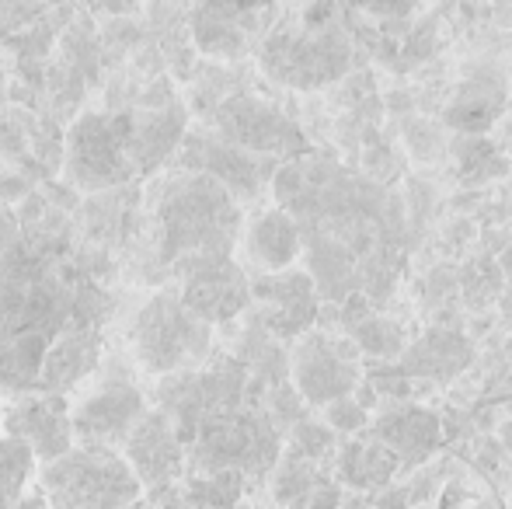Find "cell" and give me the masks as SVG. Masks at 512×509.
<instances>
[{
	"instance_id": "obj_1",
	"label": "cell",
	"mask_w": 512,
	"mask_h": 509,
	"mask_svg": "<svg viewBox=\"0 0 512 509\" xmlns=\"http://www.w3.org/2000/svg\"><path fill=\"white\" fill-rule=\"evenodd\" d=\"M272 192L297 224L317 297L328 304L352 293L370 304L391 297L408 258V217L387 185L307 150L272 171Z\"/></svg>"
},
{
	"instance_id": "obj_2",
	"label": "cell",
	"mask_w": 512,
	"mask_h": 509,
	"mask_svg": "<svg viewBox=\"0 0 512 509\" xmlns=\"http://www.w3.org/2000/svg\"><path fill=\"white\" fill-rule=\"evenodd\" d=\"M108 297L53 234H21L0 255V391L35 394L49 349L74 328H102Z\"/></svg>"
},
{
	"instance_id": "obj_3",
	"label": "cell",
	"mask_w": 512,
	"mask_h": 509,
	"mask_svg": "<svg viewBox=\"0 0 512 509\" xmlns=\"http://www.w3.org/2000/svg\"><path fill=\"white\" fill-rule=\"evenodd\" d=\"M157 252L164 265L234 255L241 238V203L199 171H178L154 189Z\"/></svg>"
},
{
	"instance_id": "obj_4",
	"label": "cell",
	"mask_w": 512,
	"mask_h": 509,
	"mask_svg": "<svg viewBox=\"0 0 512 509\" xmlns=\"http://www.w3.org/2000/svg\"><path fill=\"white\" fill-rule=\"evenodd\" d=\"M338 7H304L293 21L272 25L258 42V67L276 84L317 91L342 81L356 63V42Z\"/></svg>"
},
{
	"instance_id": "obj_5",
	"label": "cell",
	"mask_w": 512,
	"mask_h": 509,
	"mask_svg": "<svg viewBox=\"0 0 512 509\" xmlns=\"http://www.w3.org/2000/svg\"><path fill=\"white\" fill-rule=\"evenodd\" d=\"M279 457H283L279 422H272L269 408L258 401L209 412L185 440V464L203 475L258 478L269 475Z\"/></svg>"
},
{
	"instance_id": "obj_6",
	"label": "cell",
	"mask_w": 512,
	"mask_h": 509,
	"mask_svg": "<svg viewBox=\"0 0 512 509\" xmlns=\"http://www.w3.org/2000/svg\"><path fill=\"white\" fill-rule=\"evenodd\" d=\"M129 339H133V353L147 374L175 377L199 370L209 360L213 328L182 304L175 286H164L136 311Z\"/></svg>"
},
{
	"instance_id": "obj_7",
	"label": "cell",
	"mask_w": 512,
	"mask_h": 509,
	"mask_svg": "<svg viewBox=\"0 0 512 509\" xmlns=\"http://www.w3.org/2000/svg\"><path fill=\"white\" fill-rule=\"evenodd\" d=\"M143 485L115 450L74 447L42 464L39 496L49 509H133Z\"/></svg>"
},
{
	"instance_id": "obj_8",
	"label": "cell",
	"mask_w": 512,
	"mask_h": 509,
	"mask_svg": "<svg viewBox=\"0 0 512 509\" xmlns=\"http://www.w3.org/2000/svg\"><path fill=\"white\" fill-rule=\"evenodd\" d=\"M129 136H133V112H84L67 129L63 147V171L67 182L91 196L115 192L133 182L129 164Z\"/></svg>"
},
{
	"instance_id": "obj_9",
	"label": "cell",
	"mask_w": 512,
	"mask_h": 509,
	"mask_svg": "<svg viewBox=\"0 0 512 509\" xmlns=\"http://www.w3.org/2000/svg\"><path fill=\"white\" fill-rule=\"evenodd\" d=\"M216 133L223 143L244 150L251 157H293L307 154L304 129L293 123L286 112H279L276 105L262 102L255 95H230L216 105L213 112Z\"/></svg>"
},
{
	"instance_id": "obj_10",
	"label": "cell",
	"mask_w": 512,
	"mask_h": 509,
	"mask_svg": "<svg viewBox=\"0 0 512 509\" xmlns=\"http://www.w3.org/2000/svg\"><path fill=\"white\" fill-rule=\"evenodd\" d=\"M290 377H293V391L307 405L328 408L342 398H352V391L359 384L356 346L324 332L300 335L290 353Z\"/></svg>"
},
{
	"instance_id": "obj_11",
	"label": "cell",
	"mask_w": 512,
	"mask_h": 509,
	"mask_svg": "<svg viewBox=\"0 0 512 509\" xmlns=\"http://www.w3.org/2000/svg\"><path fill=\"white\" fill-rule=\"evenodd\" d=\"M171 272L182 279L178 286L182 304L209 328L227 325L251 307V279L234 255L196 258V262L175 265Z\"/></svg>"
},
{
	"instance_id": "obj_12",
	"label": "cell",
	"mask_w": 512,
	"mask_h": 509,
	"mask_svg": "<svg viewBox=\"0 0 512 509\" xmlns=\"http://www.w3.org/2000/svg\"><path fill=\"white\" fill-rule=\"evenodd\" d=\"M143 415H147V401H143L140 387L129 381L105 384L70 412L74 443L95 450H115L129 440V433Z\"/></svg>"
},
{
	"instance_id": "obj_13",
	"label": "cell",
	"mask_w": 512,
	"mask_h": 509,
	"mask_svg": "<svg viewBox=\"0 0 512 509\" xmlns=\"http://www.w3.org/2000/svg\"><path fill=\"white\" fill-rule=\"evenodd\" d=\"M251 304L262 307V328L272 339H300L321 314V297L307 269H286L251 279Z\"/></svg>"
},
{
	"instance_id": "obj_14",
	"label": "cell",
	"mask_w": 512,
	"mask_h": 509,
	"mask_svg": "<svg viewBox=\"0 0 512 509\" xmlns=\"http://www.w3.org/2000/svg\"><path fill=\"white\" fill-rule=\"evenodd\" d=\"M512 81L495 63H478L453 88L443 109V123L457 136H485L509 109Z\"/></svg>"
},
{
	"instance_id": "obj_15",
	"label": "cell",
	"mask_w": 512,
	"mask_h": 509,
	"mask_svg": "<svg viewBox=\"0 0 512 509\" xmlns=\"http://www.w3.org/2000/svg\"><path fill=\"white\" fill-rule=\"evenodd\" d=\"M4 436L25 443L32 450L35 464L56 461L67 450H74V426H70L67 401L49 398V394H25L7 408Z\"/></svg>"
},
{
	"instance_id": "obj_16",
	"label": "cell",
	"mask_w": 512,
	"mask_h": 509,
	"mask_svg": "<svg viewBox=\"0 0 512 509\" xmlns=\"http://www.w3.org/2000/svg\"><path fill=\"white\" fill-rule=\"evenodd\" d=\"M182 164L185 171H199L220 182L234 199H255L258 189L272 178V164L230 147L220 136H185Z\"/></svg>"
},
{
	"instance_id": "obj_17",
	"label": "cell",
	"mask_w": 512,
	"mask_h": 509,
	"mask_svg": "<svg viewBox=\"0 0 512 509\" xmlns=\"http://www.w3.org/2000/svg\"><path fill=\"white\" fill-rule=\"evenodd\" d=\"M126 464L143 489H168L185 471V443L178 440L175 426L164 412H147L129 433Z\"/></svg>"
},
{
	"instance_id": "obj_18",
	"label": "cell",
	"mask_w": 512,
	"mask_h": 509,
	"mask_svg": "<svg viewBox=\"0 0 512 509\" xmlns=\"http://www.w3.org/2000/svg\"><path fill=\"white\" fill-rule=\"evenodd\" d=\"M272 11L269 7H230L206 4L192 11V35L206 56L237 60L251 46V35L269 32Z\"/></svg>"
},
{
	"instance_id": "obj_19",
	"label": "cell",
	"mask_w": 512,
	"mask_h": 509,
	"mask_svg": "<svg viewBox=\"0 0 512 509\" xmlns=\"http://www.w3.org/2000/svg\"><path fill=\"white\" fill-rule=\"evenodd\" d=\"M370 440L391 450L401 468H415L436 450L439 415L422 405H391L370 422Z\"/></svg>"
},
{
	"instance_id": "obj_20",
	"label": "cell",
	"mask_w": 512,
	"mask_h": 509,
	"mask_svg": "<svg viewBox=\"0 0 512 509\" xmlns=\"http://www.w3.org/2000/svg\"><path fill=\"white\" fill-rule=\"evenodd\" d=\"M189 116L178 102H161L147 112H133V136H129V164L133 178H147L182 147Z\"/></svg>"
},
{
	"instance_id": "obj_21",
	"label": "cell",
	"mask_w": 512,
	"mask_h": 509,
	"mask_svg": "<svg viewBox=\"0 0 512 509\" xmlns=\"http://www.w3.org/2000/svg\"><path fill=\"white\" fill-rule=\"evenodd\" d=\"M102 360V328H74L67 332L42 363L35 394L63 398L70 387H77Z\"/></svg>"
},
{
	"instance_id": "obj_22",
	"label": "cell",
	"mask_w": 512,
	"mask_h": 509,
	"mask_svg": "<svg viewBox=\"0 0 512 509\" xmlns=\"http://www.w3.org/2000/svg\"><path fill=\"white\" fill-rule=\"evenodd\" d=\"M244 255L255 269H262V276L293 269L297 258L304 255V245H300V231L290 213L279 206L258 213L244 231Z\"/></svg>"
},
{
	"instance_id": "obj_23",
	"label": "cell",
	"mask_w": 512,
	"mask_h": 509,
	"mask_svg": "<svg viewBox=\"0 0 512 509\" xmlns=\"http://www.w3.org/2000/svg\"><path fill=\"white\" fill-rule=\"evenodd\" d=\"M474 360L471 342L460 332H443V328H432L429 335L405 346L401 353V377H425V381H453L460 370H467Z\"/></svg>"
},
{
	"instance_id": "obj_24",
	"label": "cell",
	"mask_w": 512,
	"mask_h": 509,
	"mask_svg": "<svg viewBox=\"0 0 512 509\" xmlns=\"http://www.w3.org/2000/svg\"><path fill=\"white\" fill-rule=\"evenodd\" d=\"M398 471V457L380 447L377 440H352L338 450V482L356 492L384 489Z\"/></svg>"
},
{
	"instance_id": "obj_25",
	"label": "cell",
	"mask_w": 512,
	"mask_h": 509,
	"mask_svg": "<svg viewBox=\"0 0 512 509\" xmlns=\"http://www.w3.org/2000/svg\"><path fill=\"white\" fill-rule=\"evenodd\" d=\"M349 335L359 353L373 356V360H401V353H405V328L377 311L366 314L363 321H356L349 328Z\"/></svg>"
},
{
	"instance_id": "obj_26",
	"label": "cell",
	"mask_w": 512,
	"mask_h": 509,
	"mask_svg": "<svg viewBox=\"0 0 512 509\" xmlns=\"http://www.w3.org/2000/svg\"><path fill=\"white\" fill-rule=\"evenodd\" d=\"M35 475V457L25 443L0 436V509H11L28 492Z\"/></svg>"
},
{
	"instance_id": "obj_27",
	"label": "cell",
	"mask_w": 512,
	"mask_h": 509,
	"mask_svg": "<svg viewBox=\"0 0 512 509\" xmlns=\"http://www.w3.org/2000/svg\"><path fill=\"white\" fill-rule=\"evenodd\" d=\"M324 478L317 475V464L314 461H307V457H300V454H286V457H279V464H276V478H272V496H276V503L279 506H286V509H293L300 503V499L307 496L314 485H321Z\"/></svg>"
},
{
	"instance_id": "obj_28",
	"label": "cell",
	"mask_w": 512,
	"mask_h": 509,
	"mask_svg": "<svg viewBox=\"0 0 512 509\" xmlns=\"http://www.w3.org/2000/svg\"><path fill=\"white\" fill-rule=\"evenodd\" d=\"M457 161L464 182H488V178H499L509 171L506 157L485 136H457Z\"/></svg>"
},
{
	"instance_id": "obj_29",
	"label": "cell",
	"mask_w": 512,
	"mask_h": 509,
	"mask_svg": "<svg viewBox=\"0 0 512 509\" xmlns=\"http://www.w3.org/2000/svg\"><path fill=\"white\" fill-rule=\"evenodd\" d=\"M331 447H335V436H331V429L324 426V422H314V419H300L297 426H293V454L307 457V461H321V457L331 454Z\"/></svg>"
},
{
	"instance_id": "obj_30",
	"label": "cell",
	"mask_w": 512,
	"mask_h": 509,
	"mask_svg": "<svg viewBox=\"0 0 512 509\" xmlns=\"http://www.w3.org/2000/svg\"><path fill=\"white\" fill-rule=\"evenodd\" d=\"M366 419L370 415H366V408L356 398H342L324 408V426L338 429V433H359V429H366Z\"/></svg>"
},
{
	"instance_id": "obj_31",
	"label": "cell",
	"mask_w": 512,
	"mask_h": 509,
	"mask_svg": "<svg viewBox=\"0 0 512 509\" xmlns=\"http://www.w3.org/2000/svg\"><path fill=\"white\" fill-rule=\"evenodd\" d=\"M338 506H342V489L324 478V482L314 485V489H310L293 509H338Z\"/></svg>"
},
{
	"instance_id": "obj_32",
	"label": "cell",
	"mask_w": 512,
	"mask_h": 509,
	"mask_svg": "<svg viewBox=\"0 0 512 509\" xmlns=\"http://www.w3.org/2000/svg\"><path fill=\"white\" fill-rule=\"evenodd\" d=\"M21 224H18V217H11V213H0V255L4 252H11L14 245L21 241Z\"/></svg>"
},
{
	"instance_id": "obj_33",
	"label": "cell",
	"mask_w": 512,
	"mask_h": 509,
	"mask_svg": "<svg viewBox=\"0 0 512 509\" xmlns=\"http://www.w3.org/2000/svg\"><path fill=\"white\" fill-rule=\"evenodd\" d=\"M28 196V182L18 175H0V199L4 203H11V199H21Z\"/></svg>"
},
{
	"instance_id": "obj_34",
	"label": "cell",
	"mask_w": 512,
	"mask_h": 509,
	"mask_svg": "<svg viewBox=\"0 0 512 509\" xmlns=\"http://www.w3.org/2000/svg\"><path fill=\"white\" fill-rule=\"evenodd\" d=\"M11 509H49V506H46V499L39 496V489H35V492H25Z\"/></svg>"
},
{
	"instance_id": "obj_35",
	"label": "cell",
	"mask_w": 512,
	"mask_h": 509,
	"mask_svg": "<svg viewBox=\"0 0 512 509\" xmlns=\"http://www.w3.org/2000/svg\"><path fill=\"white\" fill-rule=\"evenodd\" d=\"M370 506L373 503L366 496H356V499H342V506H338V509H370Z\"/></svg>"
}]
</instances>
